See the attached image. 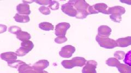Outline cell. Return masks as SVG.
Returning <instances> with one entry per match:
<instances>
[{
    "instance_id": "6da1fadb",
    "label": "cell",
    "mask_w": 131,
    "mask_h": 73,
    "mask_svg": "<svg viewBox=\"0 0 131 73\" xmlns=\"http://www.w3.org/2000/svg\"><path fill=\"white\" fill-rule=\"evenodd\" d=\"M106 63L109 66L116 67L120 73H131V67L127 64L121 63L116 58L108 59L106 60Z\"/></svg>"
},
{
    "instance_id": "7a4b0ae2",
    "label": "cell",
    "mask_w": 131,
    "mask_h": 73,
    "mask_svg": "<svg viewBox=\"0 0 131 73\" xmlns=\"http://www.w3.org/2000/svg\"><path fill=\"white\" fill-rule=\"evenodd\" d=\"M86 62L85 59L81 57H76L71 60H64L61 64L66 69H72L74 67H83Z\"/></svg>"
},
{
    "instance_id": "3957f363",
    "label": "cell",
    "mask_w": 131,
    "mask_h": 73,
    "mask_svg": "<svg viewBox=\"0 0 131 73\" xmlns=\"http://www.w3.org/2000/svg\"><path fill=\"white\" fill-rule=\"evenodd\" d=\"M96 41L99 44V45L104 48L106 49H113L117 47L116 41L109 38H104L101 36H96Z\"/></svg>"
},
{
    "instance_id": "277c9868",
    "label": "cell",
    "mask_w": 131,
    "mask_h": 73,
    "mask_svg": "<svg viewBox=\"0 0 131 73\" xmlns=\"http://www.w3.org/2000/svg\"><path fill=\"white\" fill-rule=\"evenodd\" d=\"M71 27L70 24L66 22L60 23L56 26L55 34L57 36H65L67 30Z\"/></svg>"
},
{
    "instance_id": "5b68a950",
    "label": "cell",
    "mask_w": 131,
    "mask_h": 73,
    "mask_svg": "<svg viewBox=\"0 0 131 73\" xmlns=\"http://www.w3.org/2000/svg\"><path fill=\"white\" fill-rule=\"evenodd\" d=\"M75 51V48L71 45L63 47L59 52V55L63 58H69Z\"/></svg>"
},
{
    "instance_id": "8992f818",
    "label": "cell",
    "mask_w": 131,
    "mask_h": 73,
    "mask_svg": "<svg viewBox=\"0 0 131 73\" xmlns=\"http://www.w3.org/2000/svg\"><path fill=\"white\" fill-rule=\"evenodd\" d=\"M18 71L19 73H48V72L44 70H39L35 69L26 63L21 65L19 67Z\"/></svg>"
},
{
    "instance_id": "52a82bcc",
    "label": "cell",
    "mask_w": 131,
    "mask_h": 73,
    "mask_svg": "<svg viewBox=\"0 0 131 73\" xmlns=\"http://www.w3.org/2000/svg\"><path fill=\"white\" fill-rule=\"evenodd\" d=\"M68 3L74 7L77 11H88V8L90 7L85 1H69Z\"/></svg>"
},
{
    "instance_id": "ba28073f",
    "label": "cell",
    "mask_w": 131,
    "mask_h": 73,
    "mask_svg": "<svg viewBox=\"0 0 131 73\" xmlns=\"http://www.w3.org/2000/svg\"><path fill=\"white\" fill-rule=\"evenodd\" d=\"M97 62L94 60H89L82 69V73H97L96 68Z\"/></svg>"
},
{
    "instance_id": "9c48e42d",
    "label": "cell",
    "mask_w": 131,
    "mask_h": 73,
    "mask_svg": "<svg viewBox=\"0 0 131 73\" xmlns=\"http://www.w3.org/2000/svg\"><path fill=\"white\" fill-rule=\"evenodd\" d=\"M61 10L64 14L71 17H75L77 14V11L75 8L68 3L63 5L61 7Z\"/></svg>"
},
{
    "instance_id": "30bf717a",
    "label": "cell",
    "mask_w": 131,
    "mask_h": 73,
    "mask_svg": "<svg viewBox=\"0 0 131 73\" xmlns=\"http://www.w3.org/2000/svg\"><path fill=\"white\" fill-rule=\"evenodd\" d=\"M125 8L119 6L110 7L108 9V15L110 14L115 16H121L122 15L125 13Z\"/></svg>"
},
{
    "instance_id": "8fae6325",
    "label": "cell",
    "mask_w": 131,
    "mask_h": 73,
    "mask_svg": "<svg viewBox=\"0 0 131 73\" xmlns=\"http://www.w3.org/2000/svg\"><path fill=\"white\" fill-rule=\"evenodd\" d=\"M18 13L21 15H28L31 14L30 6L27 3H20L16 7Z\"/></svg>"
},
{
    "instance_id": "7c38bea8",
    "label": "cell",
    "mask_w": 131,
    "mask_h": 73,
    "mask_svg": "<svg viewBox=\"0 0 131 73\" xmlns=\"http://www.w3.org/2000/svg\"><path fill=\"white\" fill-rule=\"evenodd\" d=\"M17 54L14 52H6L1 54V58L2 60L7 61L8 63L15 61L17 59Z\"/></svg>"
},
{
    "instance_id": "4fadbf2b",
    "label": "cell",
    "mask_w": 131,
    "mask_h": 73,
    "mask_svg": "<svg viewBox=\"0 0 131 73\" xmlns=\"http://www.w3.org/2000/svg\"><path fill=\"white\" fill-rule=\"evenodd\" d=\"M112 29L107 26H101L98 29V35L104 38H108L111 34Z\"/></svg>"
},
{
    "instance_id": "5bb4252c",
    "label": "cell",
    "mask_w": 131,
    "mask_h": 73,
    "mask_svg": "<svg viewBox=\"0 0 131 73\" xmlns=\"http://www.w3.org/2000/svg\"><path fill=\"white\" fill-rule=\"evenodd\" d=\"M117 46L119 47H126L131 45V36L124 38H120L116 40Z\"/></svg>"
},
{
    "instance_id": "9a60e30c",
    "label": "cell",
    "mask_w": 131,
    "mask_h": 73,
    "mask_svg": "<svg viewBox=\"0 0 131 73\" xmlns=\"http://www.w3.org/2000/svg\"><path fill=\"white\" fill-rule=\"evenodd\" d=\"M49 66V62L47 60H41L39 61L36 62L32 67L35 69L39 70H43L47 68Z\"/></svg>"
},
{
    "instance_id": "2e32d148",
    "label": "cell",
    "mask_w": 131,
    "mask_h": 73,
    "mask_svg": "<svg viewBox=\"0 0 131 73\" xmlns=\"http://www.w3.org/2000/svg\"><path fill=\"white\" fill-rule=\"evenodd\" d=\"M98 13H101L108 15V6L105 3H97L93 6Z\"/></svg>"
},
{
    "instance_id": "e0dca14e",
    "label": "cell",
    "mask_w": 131,
    "mask_h": 73,
    "mask_svg": "<svg viewBox=\"0 0 131 73\" xmlns=\"http://www.w3.org/2000/svg\"><path fill=\"white\" fill-rule=\"evenodd\" d=\"M16 22L19 23H27L30 21V17L28 15H21L16 14L14 17Z\"/></svg>"
},
{
    "instance_id": "ac0fdd59",
    "label": "cell",
    "mask_w": 131,
    "mask_h": 73,
    "mask_svg": "<svg viewBox=\"0 0 131 73\" xmlns=\"http://www.w3.org/2000/svg\"><path fill=\"white\" fill-rule=\"evenodd\" d=\"M16 38L18 40L21 41L22 42H24L26 41L29 40L31 38V36L30 34L28 33L27 32L21 31L16 35Z\"/></svg>"
},
{
    "instance_id": "d6986e66",
    "label": "cell",
    "mask_w": 131,
    "mask_h": 73,
    "mask_svg": "<svg viewBox=\"0 0 131 73\" xmlns=\"http://www.w3.org/2000/svg\"><path fill=\"white\" fill-rule=\"evenodd\" d=\"M39 27L42 30L45 31L52 30L54 29V27L52 24L49 22H42L39 24Z\"/></svg>"
},
{
    "instance_id": "ffe728a7",
    "label": "cell",
    "mask_w": 131,
    "mask_h": 73,
    "mask_svg": "<svg viewBox=\"0 0 131 73\" xmlns=\"http://www.w3.org/2000/svg\"><path fill=\"white\" fill-rule=\"evenodd\" d=\"M21 46L22 47L24 48L26 50L30 52L32 50V49L34 47V44L31 41H26L22 42L21 43Z\"/></svg>"
},
{
    "instance_id": "44dd1931",
    "label": "cell",
    "mask_w": 131,
    "mask_h": 73,
    "mask_svg": "<svg viewBox=\"0 0 131 73\" xmlns=\"http://www.w3.org/2000/svg\"><path fill=\"white\" fill-rule=\"evenodd\" d=\"M25 63L24 62L21 61L20 60H16L15 61L9 62L8 63V66H9L12 68H19V67L21 66V65Z\"/></svg>"
},
{
    "instance_id": "7402d4cb",
    "label": "cell",
    "mask_w": 131,
    "mask_h": 73,
    "mask_svg": "<svg viewBox=\"0 0 131 73\" xmlns=\"http://www.w3.org/2000/svg\"><path fill=\"white\" fill-rule=\"evenodd\" d=\"M90 15L88 11H77L76 18L79 19H85L87 16Z\"/></svg>"
},
{
    "instance_id": "603a6c76",
    "label": "cell",
    "mask_w": 131,
    "mask_h": 73,
    "mask_svg": "<svg viewBox=\"0 0 131 73\" xmlns=\"http://www.w3.org/2000/svg\"><path fill=\"white\" fill-rule=\"evenodd\" d=\"M124 62L126 64L131 67V50L129 51L126 54Z\"/></svg>"
},
{
    "instance_id": "cb8c5ba5",
    "label": "cell",
    "mask_w": 131,
    "mask_h": 73,
    "mask_svg": "<svg viewBox=\"0 0 131 73\" xmlns=\"http://www.w3.org/2000/svg\"><path fill=\"white\" fill-rule=\"evenodd\" d=\"M9 30V31L12 34L17 35L19 32H20L21 31V29L19 27L13 26H11L9 28V30Z\"/></svg>"
},
{
    "instance_id": "d4e9b609",
    "label": "cell",
    "mask_w": 131,
    "mask_h": 73,
    "mask_svg": "<svg viewBox=\"0 0 131 73\" xmlns=\"http://www.w3.org/2000/svg\"><path fill=\"white\" fill-rule=\"evenodd\" d=\"M28 52L27 50H26L23 47H20L19 49L16 51V54H17V55L18 56L21 57V56H24L25 55H26L28 53Z\"/></svg>"
},
{
    "instance_id": "484cf974",
    "label": "cell",
    "mask_w": 131,
    "mask_h": 73,
    "mask_svg": "<svg viewBox=\"0 0 131 73\" xmlns=\"http://www.w3.org/2000/svg\"><path fill=\"white\" fill-rule=\"evenodd\" d=\"M39 11L41 13L45 15H48L50 14V10L49 7H47L46 6H42L39 8Z\"/></svg>"
},
{
    "instance_id": "4316f807",
    "label": "cell",
    "mask_w": 131,
    "mask_h": 73,
    "mask_svg": "<svg viewBox=\"0 0 131 73\" xmlns=\"http://www.w3.org/2000/svg\"><path fill=\"white\" fill-rule=\"evenodd\" d=\"M49 8L52 10H56L59 9V3L58 2L56 1H51L50 5L49 6Z\"/></svg>"
},
{
    "instance_id": "83f0119b",
    "label": "cell",
    "mask_w": 131,
    "mask_h": 73,
    "mask_svg": "<svg viewBox=\"0 0 131 73\" xmlns=\"http://www.w3.org/2000/svg\"><path fill=\"white\" fill-rule=\"evenodd\" d=\"M67 41V39L65 36H60L55 39V42L58 44H61Z\"/></svg>"
},
{
    "instance_id": "f1b7e54d",
    "label": "cell",
    "mask_w": 131,
    "mask_h": 73,
    "mask_svg": "<svg viewBox=\"0 0 131 73\" xmlns=\"http://www.w3.org/2000/svg\"><path fill=\"white\" fill-rule=\"evenodd\" d=\"M125 52L122 51H116L114 53V56L117 59V60H122L124 59V56H125Z\"/></svg>"
},
{
    "instance_id": "f546056e",
    "label": "cell",
    "mask_w": 131,
    "mask_h": 73,
    "mask_svg": "<svg viewBox=\"0 0 131 73\" xmlns=\"http://www.w3.org/2000/svg\"><path fill=\"white\" fill-rule=\"evenodd\" d=\"M110 19H111L113 21L117 23H120L122 20L121 16H115L111 15H110Z\"/></svg>"
},
{
    "instance_id": "4dcf8cb0",
    "label": "cell",
    "mask_w": 131,
    "mask_h": 73,
    "mask_svg": "<svg viewBox=\"0 0 131 73\" xmlns=\"http://www.w3.org/2000/svg\"><path fill=\"white\" fill-rule=\"evenodd\" d=\"M35 2L38 3V5H44L47 6V5H50L51 0H44V1H35Z\"/></svg>"
},
{
    "instance_id": "1f68e13d",
    "label": "cell",
    "mask_w": 131,
    "mask_h": 73,
    "mask_svg": "<svg viewBox=\"0 0 131 73\" xmlns=\"http://www.w3.org/2000/svg\"><path fill=\"white\" fill-rule=\"evenodd\" d=\"M88 13L89 14H98L97 12L95 10V8H94L93 6H90V7L88 8Z\"/></svg>"
},
{
    "instance_id": "d6a6232c",
    "label": "cell",
    "mask_w": 131,
    "mask_h": 73,
    "mask_svg": "<svg viewBox=\"0 0 131 73\" xmlns=\"http://www.w3.org/2000/svg\"><path fill=\"white\" fill-rule=\"evenodd\" d=\"M7 30V26L5 25H0V33H3L4 32H6Z\"/></svg>"
},
{
    "instance_id": "836d02e7",
    "label": "cell",
    "mask_w": 131,
    "mask_h": 73,
    "mask_svg": "<svg viewBox=\"0 0 131 73\" xmlns=\"http://www.w3.org/2000/svg\"><path fill=\"white\" fill-rule=\"evenodd\" d=\"M120 2L122 3H126L129 5H131V1H120Z\"/></svg>"
}]
</instances>
